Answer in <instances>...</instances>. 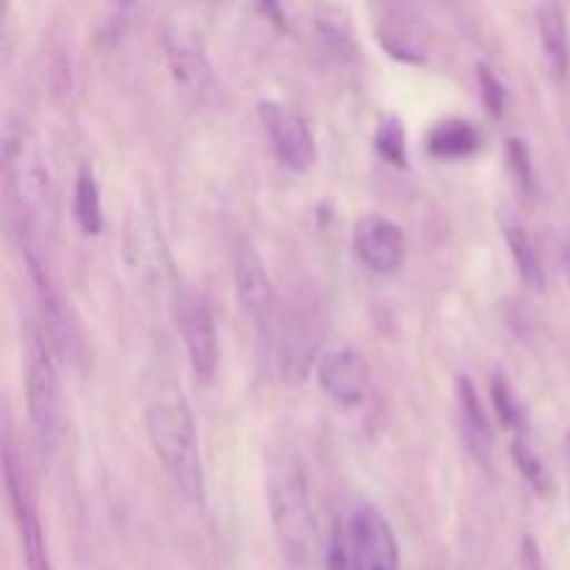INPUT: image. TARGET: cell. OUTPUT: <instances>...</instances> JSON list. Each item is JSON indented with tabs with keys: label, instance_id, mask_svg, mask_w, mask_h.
<instances>
[{
	"label": "cell",
	"instance_id": "8fae6325",
	"mask_svg": "<svg viewBox=\"0 0 570 570\" xmlns=\"http://www.w3.org/2000/svg\"><path fill=\"white\" fill-rule=\"evenodd\" d=\"M165 53L170 76L189 98L200 100L215 95V72L198 33L184 26H170L165 31Z\"/></svg>",
	"mask_w": 570,
	"mask_h": 570
},
{
	"label": "cell",
	"instance_id": "ffe728a7",
	"mask_svg": "<svg viewBox=\"0 0 570 570\" xmlns=\"http://www.w3.org/2000/svg\"><path fill=\"white\" fill-rule=\"evenodd\" d=\"M490 399H493L495 417H499V421L504 423L507 429H512V432H523V429H527V410H523V404L518 401L512 384L507 382L501 373L493 379V387H490Z\"/></svg>",
	"mask_w": 570,
	"mask_h": 570
},
{
	"label": "cell",
	"instance_id": "8992f818",
	"mask_svg": "<svg viewBox=\"0 0 570 570\" xmlns=\"http://www.w3.org/2000/svg\"><path fill=\"white\" fill-rule=\"evenodd\" d=\"M26 401L39 443L53 449L61 434V384L53 354L37 328H28Z\"/></svg>",
	"mask_w": 570,
	"mask_h": 570
},
{
	"label": "cell",
	"instance_id": "3957f363",
	"mask_svg": "<svg viewBox=\"0 0 570 570\" xmlns=\"http://www.w3.org/2000/svg\"><path fill=\"white\" fill-rule=\"evenodd\" d=\"M267 504L284 557L293 566H304L315 546V515H312L309 482L295 456H282L271 465Z\"/></svg>",
	"mask_w": 570,
	"mask_h": 570
},
{
	"label": "cell",
	"instance_id": "603a6c76",
	"mask_svg": "<svg viewBox=\"0 0 570 570\" xmlns=\"http://www.w3.org/2000/svg\"><path fill=\"white\" fill-rule=\"evenodd\" d=\"M512 460H515L518 471H521V476L527 479L529 484H532L538 493H549L551 490V476L549 471H546V465L540 462V456L534 454L532 449H529V443L523 438H518L515 443H512Z\"/></svg>",
	"mask_w": 570,
	"mask_h": 570
},
{
	"label": "cell",
	"instance_id": "ba28073f",
	"mask_svg": "<svg viewBox=\"0 0 570 570\" xmlns=\"http://www.w3.org/2000/svg\"><path fill=\"white\" fill-rule=\"evenodd\" d=\"M122 265L139 287H161L170 276V256L159 226L145 212H128L122 220Z\"/></svg>",
	"mask_w": 570,
	"mask_h": 570
},
{
	"label": "cell",
	"instance_id": "d6986e66",
	"mask_svg": "<svg viewBox=\"0 0 570 570\" xmlns=\"http://www.w3.org/2000/svg\"><path fill=\"white\" fill-rule=\"evenodd\" d=\"M456 395H460V412L462 421H465V432L471 438V445L476 451L490 449L493 445V429H490V417L484 412V404L471 379H456Z\"/></svg>",
	"mask_w": 570,
	"mask_h": 570
},
{
	"label": "cell",
	"instance_id": "484cf974",
	"mask_svg": "<svg viewBox=\"0 0 570 570\" xmlns=\"http://www.w3.org/2000/svg\"><path fill=\"white\" fill-rule=\"evenodd\" d=\"M259 3V9L265 11L267 17H271L276 26H284V14H282V6H278V0H256Z\"/></svg>",
	"mask_w": 570,
	"mask_h": 570
},
{
	"label": "cell",
	"instance_id": "e0dca14e",
	"mask_svg": "<svg viewBox=\"0 0 570 570\" xmlns=\"http://www.w3.org/2000/svg\"><path fill=\"white\" fill-rule=\"evenodd\" d=\"M72 215H76L78 228L89 237H98L104 232V204H100V187L95 181L92 170L83 167L72 187Z\"/></svg>",
	"mask_w": 570,
	"mask_h": 570
},
{
	"label": "cell",
	"instance_id": "30bf717a",
	"mask_svg": "<svg viewBox=\"0 0 570 570\" xmlns=\"http://www.w3.org/2000/svg\"><path fill=\"white\" fill-rule=\"evenodd\" d=\"M259 122L273 145V154L287 170L306 173L317 161V145L304 117L276 100H262Z\"/></svg>",
	"mask_w": 570,
	"mask_h": 570
},
{
	"label": "cell",
	"instance_id": "2e32d148",
	"mask_svg": "<svg viewBox=\"0 0 570 570\" xmlns=\"http://www.w3.org/2000/svg\"><path fill=\"white\" fill-rule=\"evenodd\" d=\"M429 154L438 159H468L482 148V137L476 128L465 120H445L432 128L426 139Z\"/></svg>",
	"mask_w": 570,
	"mask_h": 570
},
{
	"label": "cell",
	"instance_id": "44dd1931",
	"mask_svg": "<svg viewBox=\"0 0 570 570\" xmlns=\"http://www.w3.org/2000/svg\"><path fill=\"white\" fill-rule=\"evenodd\" d=\"M317 33H321L323 42L332 48V53L354 56V50H356L354 37H351L348 20H345L340 11H334V9L321 11V14H317Z\"/></svg>",
	"mask_w": 570,
	"mask_h": 570
},
{
	"label": "cell",
	"instance_id": "9a60e30c",
	"mask_svg": "<svg viewBox=\"0 0 570 570\" xmlns=\"http://www.w3.org/2000/svg\"><path fill=\"white\" fill-rule=\"evenodd\" d=\"M538 31H540V45H543V53L549 59L551 72L557 78H566L568 61H570V42H568V26L566 14H562L560 6L543 3L538 9Z\"/></svg>",
	"mask_w": 570,
	"mask_h": 570
},
{
	"label": "cell",
	"instance_id": "cb8c5ba5",
	"mask_svg": "<svg viewBox=\"0 0 570 570\" xmlns=\"http://www.w3.org/2000/svg\"><path fill=\"white\" fill-rule=\"evenodd\" d=\"M479 83H482V100H484V106H488L490 115L493 117L504 115L507 89H504V83L499 81V76H495L488 65L479 67Z\"/></svg>",
	"mask_w": 570,
	"mask_h": 570
},
{
	"label": "cell",
	"instance_id": "7402d4cb",
	"mask_svg": "<svg viewBox=\"0 0 570 570\" xmlns=\"http://www.w3.org/2000/svg\"><path fill=\"white\" fill-rule=\"evenodd\" d=\"M376 150L390 161V165H406V137H404V122L399 117L387 115L379 120L376 126Z\"/></svg>",
	"mask_w": 570,
	"mask_h": 570
},
{
	"label": "cell",
	"instance_id": "277c9868",
	"mask_svg": "<svg viewBox=\"0 0 570 570\" xmlns=\"http://www.w3.org/2000/svg\"><path fill=\"white\" fill-rule=\"evenodd\" d=\"M399 540L376 507L360 504L332 523L328 570H399Z\"/></svg>",
	"mask_w": 570,
	"mask_h": 570
},
{
	"label": "cell",
	"instance_id": "7c38bea8",
	"mask_svg": "<svg viewBox=\"0 0 570 570\" xmlns=\"http://www.w3.org/2000/svg\"><path fill=\"white\" fill-rule=\"evenodd\" d=\"M317 382L323 393L343 406H360L371 390V365L365 354L348 345L326 351L317 362Z\"/></svg>",
	"mask_w": 570,
	"mask_h": 570
},
{
	"label": "cell",
	"instance_id": "9c48e42d",
	"mask_svg": "<svg viewBox=\"0 0 570 570\" xmlns=\"http://www.w3.org/2000/svg\"><path fill=\"white\" fill-rule=\"evenodd\" d=\"M176 323L195 379H198V384H212L217 365H220V343H217L212 309L200 295L181 293L176 298Z\"/></svg>",
	"mask_w": 570,
	"mask_h": 570
},
{
	"label": "cell",
	"instance_id": "52a82bcc",
	"mask_svg": "<svg viewBox=\"0 0 570 570\" xmlns=\"http://www.w3.org/2000/svg\"><path fill=\"white\" fill-rule=\"evenodd\" d=\"M3 476H6V493H9L11 512H14L17 534H20V549H22V557H26V568L53 570L48 540H45V529L37 512V501H33L26 468H22V462L17 460V451L14 445H11V440H6L3 445Z\"/></svg>",
	"mask_w": 570,
	"mask_h": 570
},
{
	"label": "cell",
	"instance_id": "6da1fadb",
	"mask_svg": "<svg viewBox=\"0 0 570 570\" xmlns=\"http://www.w3.org/2000/svg\"><path fill=\"white\" fill-rule=\"evenodd\" d=\"M6 200L20 243H48L50 170L42 145L22 117H11L3 131Z\"/></svg>",
	"mask_w": 570,
	"mask_h": 570
},
{
	"label": "cell",
	"instance_id": "5b68a950",
	"mask_svg": "<svg viewBox=\"0 0 570 570\" xmlns=\"http://www.w3.org/2000/svg\"><path fill=\"white\" fill-rule=\"evenodd\" d=\"M323 334H326V317L312 298H301L289 306L278 321L276 340V371L282 384L301 387L309 379L321 354Z\"/></svg>",
	"mask_w": 570,
	"mask_h": 570
},
{
	"label": "cell",
	"instance_id": "4fadbf2b",
	"mask_svg": "<svg viewBox=\"0 0 570 570\" xmlns=\"http://www.w3.org/2000/svg\"><path fill=\"white\" fill-rule=\"evenodd\" d=\"M234 287H237L239 304L256 323V328L262 334H271L273 317H276V295H273L271 276L250 243H239L237 256H234Z\"/></svg>",
	"mask_w": 570,
	"mask_h": 570
},
{
	"label": "cell",
	"instance_id": "83f0119b",
	"mask_svg": "<svg viewBox=\"0 0 570 570\" xmlns=\"http://www.w3.org/2000/svg\"><path fill=\"white\" fill-rule=\"evenodd\" d=\"M115 3H117V9H120V11H128L134 3H137V0H115Z\"/></svg>",
	"mask_w": 570,
	"mask_h": 570
},
{
	"label": "cell",
	"instance_id": "d4e9b609",
	"mask_svg": "<svg viewBox=\"0 0 570 570\" xmlns=\"http://www.w3.org/2000/svg\"><path fill=\"white\" fill-rule=\"evenodd\" d=\"M507 156H510V167L515 173L518 184H521L527 193H532L534 187V170H532V161H529V150L521 139H510L507 142Z\"/></svg>",
	"mask_w": 570,
	"mask_h": 570
},
{
	"label": "cell",
	"instance_id": "5bb4252c",
	"mask_svg": "<svg viewBox=\"0 0 570 570\" xmlns=\"http://www.w3.org/2000/svg\"><path fill=\"white\" fill-rule=\"evenodd\" d=\"M354 250L367 271L376 276H390L404 265L406 237L387 217L365 215L354 226Z\"/></svg>",
	"mask_w": 570,
	"mask_h": 570
},
{
	"label": "cell",
	"instance_id": "4316f807",
	"mask_svg": "<svg viewBox=\"0 0 570 570\" xmlns=\"http://www.w3.org/2000/svg\"><path fill=\"white\" fill-rule=\"evenodd\" d=\"M562 267H566V276H568V282H570V232H568V237H566V245H562Z\"/></svg>",
	"mask_w": 570,
	"mask_h": 570
},
{
	"label": "cell",
	"instance_id": "7a4b0ae2",
	"mask_svg": "<svg viewBox=\"0 0 570 570\" xmlns=\"http://www.w3.org/2000/svg\"><path fill=\"white\" fill-rule=\"evenodd\" d=\"M145 434L173 484L193 504H204L206 476L198 449V429H195V415L181 390L173 384L156 387V393L145 404Z\"/></svg>",
	"mask_w": 570,
	"mask_h": 570
},
{
	"label": "cell",
	"instance_id": "ac0fdd59",
	"mask_svg": "<svg viewBox=\"0 0 570 570\" xmlns=\"http://www.w3.org/2000/svg\"><path fill=\"white\" fill-rule=\"evenodd\" d=\"M504 237H507V248H510V254H512V262H515V267H518V273H521L523 282L534 289H543V284H546L543 262H540L538 248H534V243H532V237H529L527 228H523L518 220H507Z\"/></svg>",
	"mask_w": 570,
	"mask_h": 570
}]
</instances>
